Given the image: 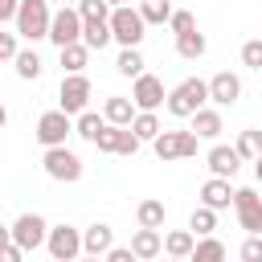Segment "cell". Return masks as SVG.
<instances>
[{
  "label": "cell",
  "mask_w": 262,
  "mask_h": 262,
  "mask_svg": "<svg viewBox=\"0 0 262 262\" xmlns=\"http://www.w3.org/2000/svg\"><path fill=\"white\" fill-rule=\"evenodd\" d=\"M49 16H53V8H49V0H20L16 4V37H25V41H45L49 37Z\"/></svg>",
  "instance_id": "6da1fadb"
},
{
  "label": "cell",
  "mask_w": 262,
  "mask_h": 262,
  "mask_svg": "<svg viewBox=\"0 0 262 262\" xmlns=\"http://www.w3.org/2000/svg\"><path fill=\"white\" fill-rule=\"evenodd\" d=\"M209 102V82H201V78H184L180 86H172L168 90V98H164V106H168V115L172 119H188L196 106H205Z\"/></svg>",
  "instance_id": "7a4b0ae2"
},
{
  "label": "cell",
  "mask_w": 262,
  "mask_h": 262,
  "mask_svg": "<svg viewBox=\"0 0 262 262\" xmlns=\"http://www.w3.org/2000/svg\"><path fill=\"white\" fill-rule=\"evenodd\" d=\"M106 25H111V41H119V45H139L147 37V25H143L139 8H131V4H115Z\"/></svg>",
  "instance_id": "3957f363"
},
{
  "label": "cell",
  "mask_w": 262,
  "mask_h": 262,
  "mask_svg": "<svg viewBox=\"0 0 262 262\" xmlns=\"http://www.w3.org/2000/svg\"><path fill=\"white\" fill-rule=\"evenodd\" d=\"M41 168H45V176H49V180H57V184H74V180H82V156H78V151H70L66 143L45 147Z\"/></svg>",
  "instance_id": "277c9868"
},
{
  "label": "cell",
  "mask_w": 262,
  "mask_h": 262,
  "mask_svg": "<svg viewBox=\"0 0 262 262\" xmlns=\"http://www.w3.org/2000/svg\"><path fill=\"white\" fill-rule=\"evenodd\" d=\"M33 135H37L41 147H57V143H66V139L74 135V115H66L61 106H57V111H45V115L37 119Z\"/></svg>",
  "instance_id": "5b68a950"
},
{
  "label": "cell",
  "mask_w": 262,
  "mask_h": 262,
  "mask_svg": "<svg viewBox=\"0 0 262 262\" xmlns=\"http://www.w3.org/2000/svg\"><path fill=\"white\" fill-rule=\"evenodd\" d=\"M151 147H156V156L168 164V160H188V156H196L201 139H196V131H160V135L151 139Z\"/></svg>",
  "instance_id": "8992f818"
},
{
  "label": "cell",
  "mask_w": 262,
  "mask_h": 262,
  "mask_svg": "<svg viewBox=\"0 0 262 262\" xmlns=\"http://www.w3.org/2000/svg\"><path fill=\"white\" fill-rule=\"evenodd\" d=\"M45 250H49V258L53 262H74L78 254H82V229H74V225H49V233H45Z\"/></svg>",
  "instance_id": "52a82bcc"
},
{
  "label": "cell",
  "mask_w": 262,
  "mask_h": 262,
  "mask_svg": "<svg viewBox=\"0 0 262 262\" xmlns=\"http://www.w3.org/2000/svg\"><path fill=\"white\" fill-rule=\"evenodd\" d=\"M90 94H94V86H90V78H86V70H82V74H66V78H61L57 102H61L66 115H82V111L90 106Z\"/></svg>",
  "instance_id": "ba28073f"
},
{
  "label": "cell",
  "mask_w": 262,
  "mask_h": 262,
  "mask_svg": "<svg viewBox=\"0 0 262 262\" xmlns=\"http://www.w3.org/2000/svg\"><path fill=\"white\" fill-rule=\"evenodd\" d=\"M8 229H12V242H16V246H20L25 254H29V250H37V246H45V233H49V221H45L41 213H20V217H16V221H12Z\"/></svg>",
  "instance_id": "9c48e42d"
},
{
  "label": "cell",
  "mask_w": 262,
  "mask_h": 262,
  "mask_svg": "<svg viewBox=\"0 0 262 262\" xmlns=\"http://www.w3.org/2000/svg\"><path fill=\"white\" fill-rule=\"evenodd\" d=\"M49 41H53L57 49L70 45V41H82V16H78L74 4H61V8L49 16Z\"/></svg>",
  "instance_id": "30bf717a"
},
{
  "label": "cell",
  "mask_w": 262,
  "mask_h": 262,
  "mask_svg": "<svg viewBox=\"0 0 262 262\" xmlns=\"http://www.w3.org/2000/svg\"><path fill=\"white\" fill-rule=\"evenodd\" d=\"M233 213L246 233H262V196L258 188H233Z\"/></svg>",
  "instance_id": "8fae6325"
},
{
  "label": "cell",
  "mask_w": 262,
  "mask_h": 262,
  "mask_svg": "<svg viewBox=\"0 0 262 262\" xmlns=\"http://www.w3.org/2000/svg\"><path fill=\"white\" fill-rule=\"evenodd\" d=\"M131 82H135V86H131V102H135V111H156V106H164L168 94H164V82H160L156 74L143 70V74H135Z\"/></svg>",
  "instance_id": "7c38bea8"
},
{
  "label": "cell",
  "mask_w": 262,
  "mask_h": 262,
  "mask_svg": "<svg viewBox=\"0 0 262 262\" xmlns=\"http://www.w3.org/2000/svg\"><path fill=\"white\" fill-rule=\"evenodd\" d=\"M237 98H242V78H237V74L221 70V74L209 78V102H213V106H233Z\"/></svg>",
  "instance_id": "4fadbf2b"
},
{
  "label": "cell",
  "mask_w": 262,
  "mask_h": 262,
  "mask_svg": "<svg viewBox=\"0 0 262 262\" xmlns=\"http://www.w3.org/2000/svg\"><path fill=\"white\" fill-rule=\"evenodd\" d=\"M205 164H209V172H213V176L233 180V176H237V168H242V156H237V147L213 143V147H209V156H205Z\"/></svg>",
  "instance_id": "5bb4252c"
},
{
  "label": "cell",
  "mask_w": 262,
  "mask_h": 262,
  "mask_svg": "<svg viewBox=\"0 0 262 262\" xmlns=\"http://www.w3.org/2000/svg\"><path fill=\"white\" fill-rule=\"evenodd\" d=\"M131 254H135L139 262H151V258H160V254H164V233H160V229H147V225H139V229L131 233Z\"/></svg>",
  "instance_id": "9a60e30c"
},
{
  "label": "cell",
  "mask_w": 262,
  "mask_h": 262,
  "mask_svg": "<svg viewBox=\"0 0 262 262\" xmlns=\"http://www.w3.org/2000/svg\"><path fill=\"white\" fill-rule=\"evenodd\" d=\"M188 119H192L188 131H196V139H217V135L225 131V123H221V106H196Z\"/></svg>",
  "instance_id": "2e32d148"
},
{
  "label": "cell",
  "mask_w": 262,
  "mask_h": 262,
  "mask_svg": "<svg viewBox=\"0 0 262 262\" xmlns=\"http://www.w3.org/2000/svg\"><path fill=\"white\" fill-rule=\"evenodd\" d=\"M201 205H209V209H229L233 205V184L225 180V176H209L205 184H201Z\"/></svg>",
  "instance_id": "e0dca14e"
},
{
  "label": "cell",
  "mask_w": 262,
  "mask_h": 262,
  "mask_svg": "<svg viewBox=\"0 0 262 262\" xmlns=\"http://www.w3.org/2000/svg\"><path fill=\"white\" fill-rule=\"evenodd\" d=\"M111 246H115V229H111L106 221H94L90 229H82V254H90V258H102Z\"/></svg>",
  "instance_id": "ac0fdd59"
},
{
  "label": "cell",
  "mask_w": 262,
  "mask_h": 262,
  "mask_svg": "<svg viewBox=\"0 0 262 262\" xmlns=\"http://www.w3.org/2000/svg\"><path fill=\"white\" fill-rule=\"evenodd\" d=\"M102 119H106V123L127 127V123L135 119V102H131V98H123V94H111V98L102 102Z\"/></svg>",
  "instance_id": "d6986e66"
},
{
  "label": "cell",
  "mask_w": 262,
  "mask_h": 262,
  "mask_svg": "<svg viewBox=\"0 0 262 262\" xmlns=\"http://www.w3.org/2000/svg\"><path fill=\"white\" fill-rule=\"evenodd\" d=\"M111 41V25H106V16H90V20H82V45L86 49H102Z\"/></svg>",
  "instance_id": "ffe728a7"
},
{
  "label": "cell",
  "mask_w": 262,
  "mask_h": 262,
  "mask_svg": "<svg viewBox=\"0 0 262 262\" xmlns=\"http://www.w3.org/2000/svg\"><path fill=\"white\" fill-rule=\"evenodd\" d=\"M205 49H209L205 33H196V29H188V33H176V53H180L184 61H196V57H205Z\"/></svg>",
  "instance_id": "44dd1931"
},
{
  "label": "cell",
  "mask_w": 262,
  "mask_h": 262,
  "mask_svg": "<svg viewBox=\"0 0 262 262\" xmlns=\"http://www.w3.org/2000/svg\"><path fill=\"white\" fill-rule=\"evenodd\" d=\"M164 217H168V209H164V201H156V196H147V201L135 205V221L147 225V229H164Z\"/></svg>",
  "instance_id": "7402d4cb"
},
{
  "label": "cell",
  "mask_w": 262,
  "mask_h": 262,
  "mask_svg": "<svg viewBox=\"0 0 262 262\" xmlns=\"http://www.w3.org/2000/svg\"><path fill=\"white\" fill-rule=\"evenodd\" d=\"M192 242H196L192 229H172V233H164V254L168 258H188L192 254Z\"/></svg>",
  "instance_id": "603a6c76"
},
{
  "label": "cell",
  "mask_w": 262,
  "mask_h": 262,
  "mask_svg": "<svg viewBox=\"0 0 262 262\" xmlns=\"http://www.w3.org/2000/svg\"><path fill=\"white\" fill-rule=\"evenodd\" d=\"M188 258H196V262H221L225 258V242H217L213 233H201L196 242H192V254Z\"/></svg>",
  "instance_id": "cb8c5ba5"
},
{
  "label": "cell",
  "mask_w": 262,
  "mask_h": 262,
  "mask_svg": "<svg viewBox=\"0 0 262 262\" xmlns=\"http://www.w3.org/2000/svg\"><path fill=\"white\" fill-rule=\"evenodd\" d=\"M86 61H90V49H86L82 41L61 45V70H66V74H82V70H86Z\"/></svg>",
  "instance_id": "d4e9b609"
},
{
  "label": "cell",
  "mask_w": 262,
  "mask_h": 262,
  "mask_svg": "<svg viewBox=\"0 0 262 262\" xmlns=\"http://www.w3.org/2000/svg\"><path fill=\"white\" fill-rule=\"evenodd\" d=\"M143 53H139V45H123L119 49V57H115V70L123 74V78H135V74H143Z\"/></svg>",
  "instance_id": "484cf974"
},
{
  "label": "cell",
  "mask_w": 262,
  "mask_h": 262,
  "mask_svg": "<svg viewBox=\"0 0 262 262\" xmlns=\"http://www.w3.org/2000/svg\"><path fill=\"white\" fill-rule=\"evenodd\" d=\"M127 127H131V131H135V135H139L143 143H151V139H156V135L164 131V127H160V115H156V111H135V119H131Z\"/></svg>",
  "instance_id": "4316f807"
},
{
  "label": "cell",
  "mask_w": 262,
  "mask_h": 262,
  "mask_svg": "<svg viewBox=\"0 0 262 262\" xmlns=\"http://www.w3.org/2000/svg\"><path fill=\"white\" fill-rule=\"evenodd\" d=\"M12 66H16V78H25V82H37V78H41V57H37V49H16Z\"/></svg>",
  "instance_id": "83f0119b"
},
{
  "label": "cell",
  "mask_w": 262,
  "mask_h": 262,
  "mask_svg": "<svg viewBox=\"0 0 262 262\" xmlns=\"http://www.w3.org/2000/svg\"><path fill=\"white\" fill-rule=\"evenodd\" d=\"M102 115H94V111H82V115H74V135L78 139H86V143H94V135L102 131Z\"/></svg>",
  "instance_id": "f1b7e54d"
},
{
  "label": "cell",
  "mask_w": 262,
  "mask_h": 262,
  "mask_svg": "<svg viewBox=\"0 0 262 262\" xmlns=\"http://www.w3.org/2000/svg\"><path fill=\"white\" fill-rule=\"evenodd\" d=\"M188 229L201 237V233H213L217 229V209H209V205H196L192 209V217H188Z\"/></svg>",
  "instance_id": "f546056e"
},
{
  "label": "cell",
  "mask_w": 262,
  "mask_h": 262,
  "mask_svg": "<svg viewBox=\"0 0 262 262\" xmlns=\"http://www.w3.org/2000/svg\"><path fill=\"white\" fill-rule=\"evenodd\" d=\"M139 16H143V25H168L172 4H168V0H143V4H139Z\"/></svg>",
  "instance_id": "4dcf8cb0"
},
{
  "label": "cell",
  "mask_w": 262,
  "mask_h": 262,
  "mask_svg": "<svg viewBox=\"0 0 262 262\" xmlns=\"http://www.w3.org/2000/svg\"><path fill=\"white\" fill-rule=\"evenodd\" d=\"M233 147H237V156H242V160H254V156L262 151V131H258V127H246V131L237 135V143H233Z\"/></svg>",
  "instance_id": "1f68e13d"
},
{
  "label": "cell",
  "mask_w": 262,
  "mask_h": 262,
  "mask_svg": "<svg viewBox=\"0 0 262 262\" xmlns=\"http://www.w3.org/2000/svg\"><path fill=\"white\" fill-rule=\"evenodd\" d=\"M115 143H119V123H102V131L94 135V147L102 156H115Z\"/></svg>",
  "instance_id": "d6a6232c"
},
{
  "label": "cell",
  "mask_w": 262,
  "mask_h": 262,
  "mask_svg": "<svg viewBox=\"0 0 262 262\" xmlns=\"http://www.w3.org/2000/svg\"><path fill=\"white\" fill-rule=\"evenodd\" d=\"M139 143H143V139H139L131 127H119V143H115V156H135V151H139Z\"/></svg>",
  "instance_id": "836d02e7"
},
{
  "label": "cell",
  "mask_w": 262,
  "mask_h": 262,
  "mask_svg": "<svg viewBox=\"0 0 262 262\" xmlns=\"http://www.w3.org/2000/svg\"><path fill=\"white\" fill-rule=\"evenodd\" d=\"M242 66L262 70V37H254V41H246V45H242Z\"/></svg>",
  "instance_id": "e575fe53"
},
{
  "label": "cell",
  "mask_w": 262,
  "mask_h": 262,
  "mask_svg": "<svg viewBox=\"0 0 262 262\" xmlns=\"http://www.w3.org/2000/svg\"><path fill=\"white\" fill-rule=\"evenodd\" d=\"M168 25H172V33H188V29H196V16H192L188 8H172Z\"/></svg>",
  "instance_id": "d590c367"
},
{
  "label": "cell",
  "mask_w": 262,
  "mask_h": 262,
  "mask_svg": "<svg viewBox=\"0 0 262 262\" xmlns=\"http://www.w3.org/2000/svg\"><path fill=\"white\" fill-rule=\"evenodd\" d=\"M78 16L90 20V16H111V4L106 0H78Z\"/></svg>",
  "instance_id": "8d00e7d4"
},
{
  "label": "cell",
  "mask_w": 262,
  "mask_h": 262,
  "mask_svg": "<svg viewBox=\"0 0 262 262\" xmlns=\"http://www.w3.org/2000/svg\"><path fill=\"white\" fill-rule=\"evenodd\" d=\"M246 262H262V233H250L246 242H242V250H237Z\"/></svg>",
  "instance_id": "74e56055"
},
{
  "label": "cell",
  "mask_w": 262,
  "mask_h": 262,
  "mask_svg": "<svg viewBox=\"0 0 262 262\" xmlns=\"http://www.w3.org/2000/svg\"><path fill=\"white\" fill-rule=\"evenodd\" d=\"M16 49H20L16 45V33H0V61H12Z\"/></svg>",
  "instance_id": "f35d334b"
},
{
  "label": "cell",
  "mask_w": 262,
  "mask_h": 262,
  "mask_svg": "<svg viewBox=\"0 0 262 262\" xmlns=\"http://www.w3.org/2000/svg\"><path fill=\"white\" fill-rule=\"evenodd\" d=\"M102 258H106V262H131L135 254H131V246H111V250H106Z\"/></svg>",
  "instance_id": "ab89813d"
},
{
  "label": "cell",
  "mask_w": 262,
  "mask_h": 262,
  "mask_svg": "<svg viewBox=\"0 0 262 262\" xmlns=\"http://www.w3.org/2000/svg\"><path fill=\"white\" fill-rule=\"evenodd\" d=\"M20 258H25V250H20L16 242H4V246H0V262H20Z\"/></svg>",
  "instance_id": "60d3db41"
},
{
  "label": "cell",
  "mask_w": 262,
  "mask_h": 262,
  "mask_svg": "<svg viewBox=\"0 0 262 262\" xmlns=\"http://www.w3.org/2000/svg\"><path fill=\"white\" fill-rule=\"evenodd\" d=\"M16 4H20V0H0V25L16 16Z\"/></svg>",
  "instance_id": "b9f144b4"
},
{
  "label": "cell",
  "mask_w": 262,
  "mask_h": 262,
  "mask_svg": "<svg viewBox=\"0 0 262 262\" xmlns=\"http://www.w3.org/2000/svg\"><path fill=\"white\" fill-rule=\"evenodd\" d=\"M250 164H254V176H258V184H262V151H258V156H254Z\"/></svg>",
  "instance_id": "7bdbcfd3"
},
{
  "label": "cell",
  "mask_w": 262,
  "mask_h": 262,
  "mask_svg": "<svg viewBox=\"0 0 262 262\" xmlns=\"http://www.w3.org/2000/svg\"><path fill=\"white\" fill-rule=\"evenodd\" d=\"M4 242H12V229H8V225H0V246H4Z\"/></svg>",
  "instance_id": "ee69618b"
},
{
  "label": "cell",
  "mask_w": 262,
  "mask_h": 262,
  "mask_svg": "<svg viewBox=\"0 0 262 262\" xmlns=\"http://www.w3.org/2000/svg\"><path fill=\"white\" fill-rule=\"evenodd\" d=\"M8 123V106H4V98H0V127Z\"/></svg>",
  "instance_id": "f6af8a7d"
},
{
  "label": "cell",
  "mask_w": 262,
  "mask_h": 262,
  "mask_svg": "<svg viewBox=\"0 0 262 262\" xmlns=\"http://www.w3.org/2000/svg\"><path fill=\"white\" fill-rule=\"evenodd\" d=\"M106 4H111V8H115V4H127V0H106Z\"/></svg>",
  "instance_id": "bcb514c9"
},
{
  "label": "cell",
  "mask_w": 262,
  "mask_h": 262,
  "mask_svg": "<svg viewBox=\"0 0 262 262\" xmlns=\"http://www.w3.org/2000/svg\"><path fill=\"white\" fill-rule=\"evenodd\" d=\"M49 4H70V0H49Z\"/></svg>",
  "instance_id": "7dc6e473"
}]
</instances>
